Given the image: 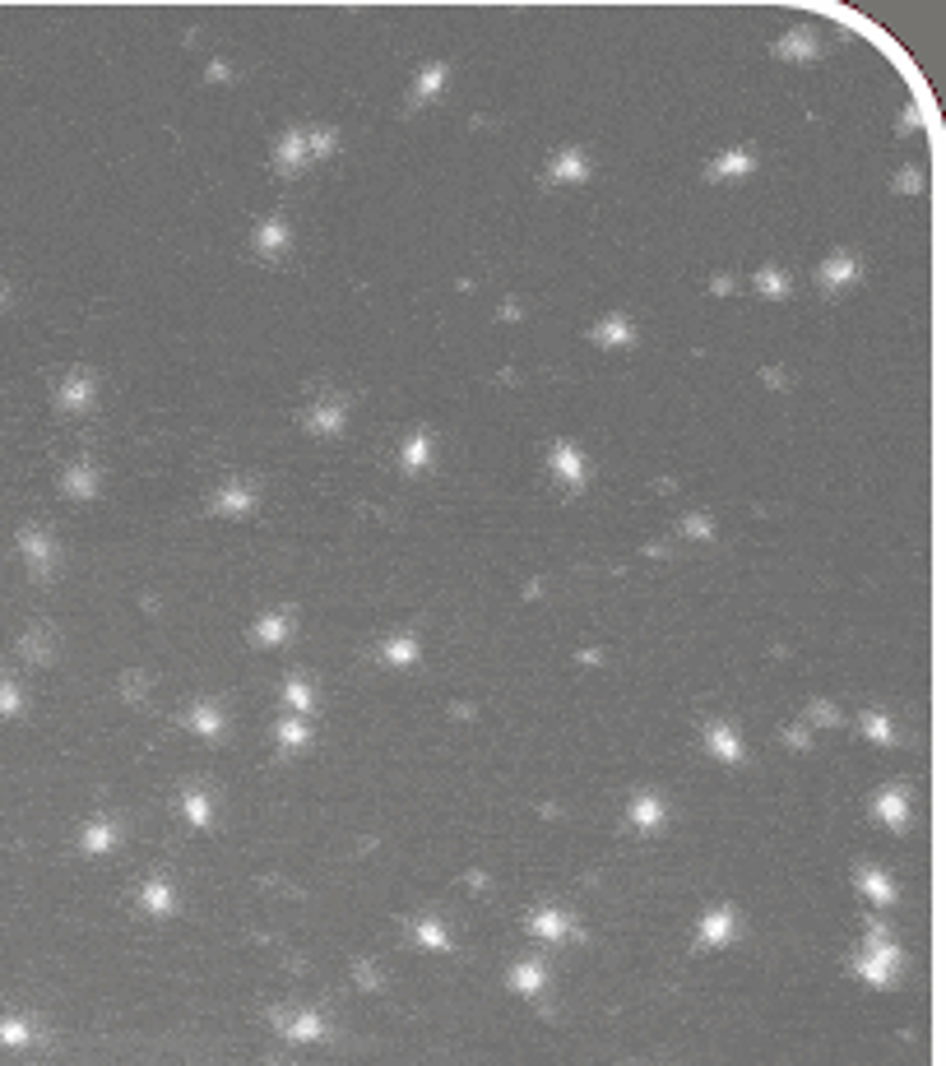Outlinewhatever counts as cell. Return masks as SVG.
I'll list each match as a JSON object with an SVG mask.
<instances>
[]
</instances>
